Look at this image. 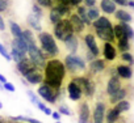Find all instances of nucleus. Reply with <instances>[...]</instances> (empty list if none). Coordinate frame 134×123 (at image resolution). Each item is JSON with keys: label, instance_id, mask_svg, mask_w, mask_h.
<instances>
[{"label": "nucleus", "instance_id": "12", "mask_svg": "<svg viewBox=\"0 0 134 123\" xmlns=\"http://www.w3.org/2000/svg\"><path fill=\"white\" fill-rule=\"evenodd\" d=\"M67 94H69V98L71 101L78 102L83 97V90H82V88L76 83H74L72 80H70V83L67 84Z\"/></svg>", "mask_w": 134, "mask_h": 123}, {"label": "nucleus", "instance_id": "32", "mask_svg": "<svg viewBox=\"0 0 134 123\" xmlns=\"http://www.w3.org/2000/svg\"><path fill=\"white\" fill-rule=\"evenodd\" d=\"M130 106H131V103H130V101L129 100H122V101H120L117 105H114V107L122 114V113H126V111H129L130 110Z\"/></svg>", "mask_w": 134, "mask_h": 123}, {"label": "nucleus", "instance_id": "40", "mask_svg": "<svg viewBox=\"0 0 134 123\" xmlns=\"http://www.w3.org/2000/svg\"><path fill=\"white\" fill-rule=\"evenodd\" d=\"M26 93H28V96H29V98H30V101H32V102L34 103V105H37V103L40 102V100H38V97H37V96H36V94H34V93H33L32 90H28Z\"/></svg>", "mask_w": 134, "mask_h": 123}, {"label": "nucleus", "instance_id": "50", "mask_svg": "<svg viewBox=\"0 0 134 123\" xmlns=\"http://www.w3.org/2000/svg\"><path fill=\"white\" fill-rule=\"evenodd\" d=\"M7 120H5V118H3V116H0V123H5Z\"/></svg>", "mask_w": 134, "mask_h": 123}, {"label": "nucleus", "instance_id": "44", "mask_svg": "<svg viewBox=\"0 0 134 123\" xmlns=\"http://www.w3.org/2000/svg\"><path fill=\"white\" fill-rule=\"evenodd\" d=\"M113 2H114L117 5H121V7H127V0H113Z\"/></svg>", "mask_w": 134, "mask_h": 123}, {"label": "nucleus", "instance_id": "24", "mask_svg": "<svg viewBox=\"0 0 134 123\" xmlns=\"http://www.w3.org/2000/svg\"><path fill=\"white\" fill-rule=\"evenodd\" d=\"M64 46H66V48L70 51V54H75L78 50H79V38H78V35L75 34V35H72L70 39H67L66 42H64Z\"/></svg>", "mask_w": 134, "mask_h": 123}, {"label": "nucleus", "instance_id": "25", "mask_svg": "<svg viewBox=\"0 0 134 123\" xmlns=\"http://www.w3.org/2000/svg\"><path fill=\"white\" fill-rule=\"evenodd\" d=\"M130 47H131L130 46V39L127 37H122V38H120V39L116 41V48L121 54L122 52H127L130 50Z\"/></svg>", "mask_w": 134, "mask_h": 123}, {"label": "nucleus", "instance_id": "13", "mask_svg": "<svg viewBox=\"0 0 134 123\" xmlns=\"http://www.w3.org/2000/svg\"><path fill=\"white\" fill-rule=\"evenodd\" d=\"M37 67L32 63V60L26 56V58H24L21 62H19V63H16V70H17V72L21 75V76H26L28 73H30L33 70H36ZM41 70V68H40Z\"/></svg>", "mask_w": 134, "mask_h": 123}, {"label": "nucleus", "instance_id": "23", "mask_svg": "<svg viewBox=\"0 0 134 123\" xmlns=\"http://www.w3.org/2000/svg\"><path fill=\"white\" fill-rule=\"evenodd\" d=\"M120 119H121V113H120L114 106H112V107L107 111L105 122H107V123H117Z\"/></svg>", "mask_w": 134, "mask_h": 123}, {"label": "nucleus", "instance_id": "6", "mask_svg": "<svg viewBox=\"0 0 134 123\" xmlns=\"http://www.w3.org/2000/svg\"><path fill=\"white\" fill-rule=\"evenodd\" d=\"M83 42H84V45L87 46V50H88V51H91L95 56H100L101 51H100V47H99V45H97L95 33L86 32L84 35H83Z\"/></svg>", "mask_w": 134, "mask_h": 123}, {"label": "nucleus", "instance_id": "2", "mask_svg": "<svg viewBox=\"0 0 134 123\" xmlns=\"http://www.w3.org/2000/svg\"><path fill=\"white\" fill-rule=\"evenodd\" d=\"M63 63L66 66L67 72H70L72 76H79V75L87 73L88 67L86 64V60L76 54H69L63 59Z\"/></svg>", "mask_w": 134, "mask_h": 123}, {"label": "nucleus", "instance_id": "42", "mask_svg": "<svg viewBox=\"0 0 134 123\" xmlns=\"http://www.w3.org/2000/svg\"><path fill=\"white\" fill-rule=\"evenodd\" d=\"M4 89L8 90V92H15V87H13V84H11V83H8V81L4 84Z\"/></svg>", "mask_w": 134, "mask_h": 123}, {"label": "nucleus", "instance_id": "35", "mask_svg": "<svg viewBox=\"0 0 134 123\" xmlns=\"http://www.w3.org/2000/svg\"><path fill=\"white\" fill-rule=\"evenodd\" d=\"M36 4L40 5L41 8L51 9L53 8V0H36Z\"/></svg>", "mask_w": 134, "mask_h": 123}, {"label": "nucleus", "instance_id": "34", "mask_svg": "<svg viewBox=\"0 0 134 123\" xmlns=\"http://www.w3.org/2000/svg\"><path fill=\"white\" fill-rule=\"evenodd\" d=\"M32 15H34L38 20H41L42 19V16H43V11H42V8L40 7V5H37L36 3L32 5V12H30Z\"/></svg>", "mask_w": 134, "mask_h": 123}, {"label": "nucleus", "instance_id": "1", "mask_svg": "<svg viewBox=\"0 0 134 123\" xmlns=\"http://www.w3.org/2000/svg\"><path fill=\"white\" fill-rule=\"evenodd\" d=\"M43 75H45V80H43L45 84L50 85L54 89H62L63 81L67 75V70L63 60L57 58L49 59L43 68Z\"/></svg>", "mask_w": 134, "mask_h": 123}, {"label": "nucleus", "instance_id": "31", "mask_svg": "<svg viewBox=\"0 0 134 123\" xmlns=\"http://www.w3.org/2000/svg\"><path fill=\"white\" fill-rule=\"evenodd\" d=\"M87 16H88V19H90V21L91 22H93V21H96L101 15H100V9L95 5V7H91V8H87Z\"/></svg>", "mask_w": 134, "mask_h": 123}, {"label": "nucleus", "instance_id": "51", "mask_svg": "<svg viewBox=\"0 0 134 123\" xmlns=\"http://www.w3.org/2000/svg\"><path fill=\"white\" fill-rule=\"evenodd\" d=\"M0 109H3V103L2 102H0Z\"/></svg>", "mask_w": 134, "mask_h": 123}, {"label": "nucleus", "instance_id": "27", "mask_svg": "<svg viewBox=\"0 0 134 123\" xmlns=\"http://www.w3.org/2000/svg\"><path fill=\"white\" fill-rule=\"evenodd\" d=\"M9 30H11V34L13 35V38H23V29L21 26L15 22V21H9Z\"/></svg>", "mask_w": 134, "mask_h": 123}, {"label": "nucleus", "instance_id": "8", "mask_svg": "<svg viewBox=\"0 0 134 123\" xmlns=\"http://www.w3.org/2000/svg\"><path fill=\"white\" fill-rule=\"evenodd\" d=\"M122 87H124V85H122V80L118 77L117 73H114V75H110V76H109V80H108V83H107L105 92H107L108 96H112V94H114L116 92H118Z\"/></svg>", "mask_w": 134, "mask_h": 123}, {"label": "nucleus", "instance_id": "33", "mask_svg": "<svg viewBox=\"0 0 134 123\" xmlns=\"http://www.w3.org/2000/svg\"><path fill=\"white\" fill-rule=\"evenodd\" d=\"M120 60L124 64H127V66H133L134 64V56L127 51V52H122L120 55Z\"/></svg>", "mask_w": 134, "mask_h": 123}, {"label": "nucleus", "instance_id": "45", "mask_svg": "<svg viewBox=\"0 0 134 123\" xmlns=\"http://www.w3.org/2000/svg\"><path fill=\"white\" fill-rule=\"evenodd\" d=\"M51 116L57 120V122H59V119H60V114L58 113V111H53V114H51Z\"/></svg>", "mask_w": 134, "mask_h": 123}, {"label": "nucleus", "instance_id": "29", "mask_svg": "<svg viewBox=\"0 0 134 123\" xmlns=\"http://www.w3.org/2000/svg\"><path fill=\"white\" fill-rule=\"evenodd\" d=\"M40 21H41V20H38V19H37L34 15H32V13H30V15L28 16V19H26L28 25H29L32 29H34V30H37V32L41 33V29H42V28H41V22H40Z\"/></svg>", "mask_w": 134, "mask_h": 123}, {"label": "nucleus", "instance_id": "30", "mask_svg": "<svg viewBox=\"0 0 134 123\" xmlns=\"http://www.w3.org/2000/svg\"><path fill=\"white\" fill-rule=\"evenodd\" d=\"M117 24H118L120 28L122 29L125 37H127L129 39H133V38H134V30H133V28H131L129 24H126V22H117Z\"/></svg>", "mask_w": 134, "mask_h": 123}, {"label": "nucleus", "instance_id": "41", "mask_svg": "<svg viewBox=\"0 0 134 123\" xmlns=\"http://www.w3.org/2000/svg\"><path fill=\"white\" fill-rule=\"evenodd\" d=\"M96 3H97V0H83V4H84L86 7H88V8L95 7Z\"/></svg>", "mask_w": 134, "mask_h": 123}, {"label": "nucleus", "instance_id": "49", "mask_svg": "<svg viewBox=\"0 0 134 123\" xmlns=\"http://www.w3.org/2000/svg\"><path fill=\"white\" fill-rule=\"evenodd\" d=\"M127 7H130V8L134 9V2H133V0H129V2H127Z\"/></svg>", "mask_w": 134, "mask_h": 123}, {"label": "nucleus", "instance_id": "53", "mask_svg": "<svg viewBox=\"0 0 134 123\" xmlns=\"http://www.w3.org/2000/svg\"><path fill=\"white\" fill-rule=\"evenodd\" d=\"M5 123H11V122H8V120H7V122H5Z\"/></svg>", "mask_w": 134, "mask_h": 123}, {"label": "nucleus", "instance_id": "16", "mask_svg": "<svg viewBox=\"0 0 134 123\" xmlns=\"http://www.w3.org/2000/svg\"><path fill=\"white\" fill-rule=\"evenodd\" d=\"M103 56H104V60H107V62H113V60H116V59H117V48H116V45L105 42V43L103 45Z\"/></svg>", "mask_w": 134, "mask_h": 123}, {"label": "nucleus", "instance_id": "22", "mask_svg": "<svg viewBox=\"0 0 134 123\" xmlns=\"http://www.w3.org/2000/svg\"><path fill=\"white\" fill-rule=\"evenodd\" d=\"M75 12H76V15L82 19V21L84 22V25H86L87 28H92V22L90 21V19H88V16H87V7H86L84 4L76 7V8H75Z\"/></svg>", "mask_w": 134, "mask_h": 123}, {"label": "nucleus", "instance_id": "20", "mask_svg": "<svg viewBox=\"0 0 134 123\" xmlns=\"http://www.w3.org/2000/svg\"><path fill=\"white\" fill-rule=\"evenodd\" d=\"M116 5L117 4L113 0H100V9L107 15H114L117 11Z\"/></svg>", "mask_w": 134, "mask_h": 123}, {"label": "nucleus", "instance_id": "10", "mask_svg": "<svg viewBox=\"0 0 134 123\" xmlns=\"http://www.w3.org/2000/svg\"><path fill=\"white\" fill-rule=\"evenodd\" d=\"M95 32V35L103 41L104 43L108 42V43H116V37H114V32H113V26L112 28H105V29H96L93 30Z\"/></svg>", "mask_w": 134, "mask_h": 123}, {"label": "nucleus", "instance_id": "9", "mask_svg": "<svg viewBox=\"0 0 134 123\" xmlns=\"http://www.w3.org/2000/svg\"><path fill=\"white\" fill-rule=\"evenodd\" d=\"M105 70H107V60L96 58L95 60H92V62H90V63H88L87 72L93 76V75H99V73L104 72Z\"/></svg>", "mask_w": 134, "mask_h": 123}, {"label": "nucleus", "instance_id": "3", "mask_svg": "<svg viewBox=\"0 0 134 123\" xmlns=\"http://www.w3.org/2000/svg\"><path fill=\"white\" fill-rule=\"evenodd\" d=\"M38 42H40L41 50L45 52L47 60L59 55V47H58L57 41H55V38H54L53 34H50L47 32L38 33Z\"/></svg>", "mask_w": 134, "mask_h": 123}, {"label": "nucleus", "instance_id": "26", "mask_svg": "<svg viewBox=\"0 0 134 123\" xmlns=\"http://www.w3.org/2000/svg\"><path fill=\"white\" fill-rule=\"evenodd\" d=\"M114 19L118 20L120 22H126V24L131 22V20H133L131 15L129 12H126L125 9H117L114 13Z\"/></svg>", "mask_w": 134, "mask_h": 123}, {"label": "nucleus", "instance_id": "18", "mask_svg": "<svg viewBox=\"0 0 134 123\" xmlns=\"http://www.w3.org/2000/svg\"><path fill=\"white\" fill-rule=\"evenodd\" d=\"M127 92H129V87H122L118 92H116L114 94L109 96V98H108V103L112 105V106H114V105H117L120 101L126 100V97H127Z\"/></svg>", "mask_w": 134, "mask_h": 123}, {"label": "nucleus", "instance_id": "4", "mask_svg": "<svg viewBox=\"0 0 134 123\" xmlns=\"http://www.w3.org/2000/svg\"><path fill=\"white\" fill-rule=\"evenodd\" d=\"M53 35L55 39L60 41V42H66L67 39H70L72 35H75L74 33V29L71 26V22L69 20V17L63 19L62 21H59L58 24L54 25V29H53Z\"/></svg>", "mask_w": 134, "mask_h": 123}, {"label": "nucleus", "instance_id": "47", "mask_svg": "<svg viewBox=\"0 0 134 123\" xmlns=\"http://www.w3.org/2000/svg\"><path fill=\"white\" fill-rule=\"evenodd\" d=\"M43 113H45L46 115H51V114H53V111H51V109H49V107H46V109L43 110Z\"/></svg>", "mask_w": 134, "mask_h": 123}, {"label": "nucleus", "instance_id": "11", "mask_svg": "<svg viewBox=\"0 0 134 123\" xmlns=\"http://www.w3.org/2000/svg\"><path fill=\"white\" fill-rule=\"evenodd\" d=\"M78 123H90L91 120V109L88 100H84L79 103V110H78Z\"/></svg>", "mask_w": 134, "mask_h": 123}, {"label": "nucleus", "instance_id": "48", "mask_svg": "<svg viewBox=\"0 0 134 123\" xmlns=\"http://www.w3.org/2000/svg\"><path fill=\"white\" fill-rule=\"evenodd\" d=\"M0 83H2V84H5V83H7V79H5L2 73H0Z\"/></svg>", "mask_w": 134, "mask_h": 123}, {"label": "nucleus", "instance_id": "36", "mask_svg": "<svg viewBox=\"0 0 134 123\" xmlns=\"http://www.w3.org/2000/svg\"><path fill=\"white\" fill-rule=\"evenodd\" d=\"M11 56H12V59L16 62V63H19V62H21L24 58H26V56H24L23 54H20L19 51H16L15 48H12L11 50Z\"/></svg>", "mask_w": 134, "mask_h": 123}, {"label": "nucleus", "instance_id": "46", "mask_svg": "<svg viewBox=\"0 0 134 123\" xmlns=\"http://www.w3.org/2000/svg\"><path fill=\"white\" fill-rule=\"evenodd\" d=\"M37 107H38V109H40V110H41V111H43V110H45V109H46V105H45V103H43V102H41V101H40V102H38V103H37Z\"/></svg>", "mask_w": 134, "mask_h": 123}, {"label": "nucleus", "instance_id": "17", "mask_svg": "<svg viewBox=\"0 0 134 123\" xmlns=\"http://www.w3.org/2000/svg\"><path fill=\"white\" fill-rule=\"evenodd\" d=\"M116 72H117V75L121 80H130L133 77L131 66H127V64H124V63H120V64L116 66Z\"/></svg>", "mask_w": 134, "mask_h": 123}, {"label": "nucleus", "instance_id": "19", "mask_svg": "<svg viewBox=\"0 0 134 123\" xmlns=\"http://www.w3.org/2000/svg\"><path fill=\"white\" fill-rule=\"evenodd\" d=\"M12 48H15L16 51H19L24 56H26V54H28V45H26V42H25L24 38H13V41H12Z\"/></svg>", "mask_w": 134, "mask_h": 123}, {"label": "nucleus", "instance_id": "15", "mask_svg": "<svg viewBox=\"0 0 134 123\" xmlns=\"http://www.w3.org/2000/svg\"><path fill=\"white\" fill-rule=\"evenodd\" d=\"M69 20H70L71 26H72V29H74V33H75L76 35H80V34L86 33V28H87V26L84 25V22L82 21V19L76 15V12H72V13L70 15Z\"/></svg>", "mask_w": 134, "mask_h": 123}, {"label": "nucleus", "instance_id": "38", "mask_svg": "<svg viewBox=\"0 0 134 123\" xmlns=\"http://www.w3.org/2000/svg\"><path fill=\"white\" fill-rule=\"evenodd\" d=\"M58 113H59L60 115L63 114V115H66V116H71V115H72V111H70L64 105H60V106L58 107Z\"/></svg>", "mask_w": 134, "mask_h": 123}, {"label": "nucleus", "instance_id": "7", "mask_svg": "<svg viewBox=\"0 0 134 123\" xmlns=\"http://www.w3.org/2000/svg\"><path fill=\"white\" fill-rule=\"evenodd\" d=\"M105 116H107V105L103 101H97L93 107L92 123H105Z\"/></svg>", "mask_w": 134, "mask_h": 123}, {"label": "nucleus", "instance_id": "5", "mask_svg": "<svg viewBox=\"0 0 134 123\" xmlns=\"http://www.w3.org/2000/svg\"><path fill=\"white\" fill-rule=\"evenodd\" d=\"M37 93L41 98H43V101L54 105L57 103V101L59 100L60 94H62V89H54L51 88L50 85L42 83L41 85H38V89H37Z\"/></svg>", "mask_w": 134, "mask_h": 123}, {"label": "nucleus", "instance_id": "54", "mask_svg": "<svg viewBox=\"0 0 134 123\" xmlns=\"http://www.w3.org/2000/svg\"><path fill=\"white\" fill-rule=\"evenodd\" d=\"M55 123H60V122H55Z\"/></svg>", "mask_w": 134, "mask_h": 123}, {"label": "nucleus", "instance_id": "52", "mask_svg": "<svg viewBox=\"0 0 134 123\" xmlns=\"http://www.w3.org/2000/svg\"><path fill=\"white\" fill-rule=\"evenodd\" d=\"M17 123H25V122H17Z\"/></svg>", "mask_w": 134, "mask_h": 123}, {"label": "nucleus", "instance_id": "37", "mask_svg": "<svg viewBox=\"0 0 134 123\" xmlns=\"http://www.w3.org/2000/svg\"><path fill=\"white\" fill-rule=\"evenodd\" d=\"M9 5H11V0H0V13L7 12Z\"/></svg>", "mask_w": 134, "mask_h": 123}, {"label": "nucleus", "instance_id": "43", "mask_svg": "<svg viewBox=\"0 0 134 123\" xmlns=\"http://www.w3.org/2000/svg\"><path fill=\"white\" fill-rule=\"evenodd\" d=\"M5 29H7V26H5V21H4L3 16L0 15V32H4Z\"/></svg>", "mask_w": 134, "mask_h": 123}, {"label": "nucleus", "instance_id": "39", "mask_svg": "<svg viewBox=\"0 0 134 123\" xmlns=\"http://www.w3.org/2000/svg\"><path fill=\"white\" fill-rule=\"evenodd\" d=\"M0 54H2V55L4 56V59H7L8 62H9V60H12V56H11V54L7 51V48H5V47L2 45V43H0Z\"/></svg>", "mask_w": 134, "mask_h": 123}, {"label": "nucleus", "instance_id": "21", "mask_svg": "<svg viewBox=\"0 0 134 123\" xmlns=\"http://www.w3.org/2000/svg\"><path fill=\"white\" fill-rule=\"evenodd\" d=\"M112 26H113L112 21H110L108 17H105V16H100L96 21H93V22H92V29H93V30H96V29L112 28Z\"/></svg>", "mask_w": 134, "mask_h": 123}, {"label": "nucleus", "instance_id": "28", "mask_svg": "<svg viewBox=\"0 0 134 123\" xmlns=\"http://www.w3.org/2000/svg\"><path fill=\"white\" fill-rule=\"evenodd\" d=\"M63 19H64V17H63V16H62V15H60L54 7H53L51 9H49V21H50L53 25L58 24V22L62 21Z\"/></svg>", "mask_w": 134, "mask_h": 123}, {"label": "nucleus", "instance_id": "14", "mask_svg": "<svg viewBox=\"0 0 134 123\" xmlns=\"http://www.w3.org/2000/svg\"><path fill=\"white\" fill-rule=\"evenodd\" d=\"M25 81L28 84H32V85H41L45 80V75H43V70H40V68H36L33 70L30 73H28L25 77Z\"/></svg>", "mask_w": 134, "mask_h": 123}]
</instances>
